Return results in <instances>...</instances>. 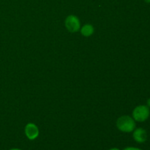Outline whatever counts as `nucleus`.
<instances>
[{
	"label": "nucleus",
	"mask_w": 150,
	"mask_h": 150,
	"mask_svg": "<svg viewBox=\"0 0 150 150\" xmlns=\"http://www.w3.org/2000/svg\"><path fill=\"white\" fill-rule=\"evenodd\" d=\"M144 1L146 3H148V4H149L150 3V0H144Z\"/></svg>",
	"instance_id": "obj_11"
},
{
	"label": "nucleus",
	"mask_w": 150,
	"mask_h": 150,
	"mask_svg": "<svg viewBox=\"0 0 150 150\" xmlns=\"http://www.w3.org/2000/svg\"><path fill=\"white\" fill-rule=\"evenodd\" d=\"M108 150H121V149H120L117 147H113V148H111V149H109Z\"/></svg>",
	"instance_id": "obj_8"
},
{
	"label": "nucleus",
	"mask_w": 150,
	"mask_h": 150,
	"mask_svg": "<svg viewBox=\"0 0 150 150\" xmlns=\"http://www.w3.org/2000/svg\"><path fill=\"white\" fill-rule=\"evenodd\" d=\"M147 132L142 127L135 128L133 131V138L136 142L139 144L144 143L147 140Z\"/></svg>",
	"instance_id": "obj_5"
},
{
	"label": "nucleus",
	"mask_w": 150,
	"mask_h": 150,
	"mask_svg": "<svg viewBox=\"0 0 150 150\" xmlns=\"http://www.w3.org/2000/svg\"><path fill=\"white\" fill-rule=\"evenodd\" d=\"M118 130L122 133H132L136 127V121L130 116L124 115L119 117L116 122Z\"/></svg>",
	"instance_id": "obj_1"
},
{
	"label": "nucleus",
	"mask_w": 150,
	"mask_h": 150,
	"mask_svg": "<svg viewBox=\"0 0 150 150\" xmlns=\"http://www.w3.org/2000/svg\"><path fill=\"white\" fill-rule=\"evenodd\" d=\"M147 106L150 108V98L147 100Z\"/></svg>",
	"instance_id": "obj_9"
},
{
	"label": "nucleus",
	"mask_w": 150,
	"mask_h": 150,
	"mask_svg": "<svg viewBox=\"0 0 150 150\" xmlns=\"http://www.w3.org/2000/svg\"><path fill=\"white\" fill-rule=\"evenodd\" d=\"M150 111L147 105H140L136 106L132 113V117L138 122H144L149 117Z\"/></svg>",
	"instance_id": "obj_2"
},
{
	"label": "nucleus",
	"mask_w": 150,
	"mask_h": 150,
	"mask_svg": "<svg viewBox=\"0 0 150 150\" xmlns=\"http://www.w3.org/2000/svg\"><path fill=\"white\" fill-rule=\"evenodd\" d=\"M122 150H143V149H139V148H137V147H133V146H127V147H125Z\"/></svg>",
	"instance_id": "obj_7"
},
{
	"label": "nucleus",
	"mask_w": 150,
	"mask_h": 150,
	"mask_svg": "<svg viewBox=\"0 0 150 150\" xmlns=\"http://www.w3.org/2000/svg\"><path fill=\"white\" fill-rule=\"evenodd\" d=\"M24 133L29 140L34 141L38 138L40 135V130L37 125L33 122H29L24 127Z\"/></svg>",
	"instance_id": "obj_4"
},
{
	"label": "nucleus",
	"mask_w": 150,
	"mask_h": 150,
	"mask_svg": "<svg viewBox=\"0 0 150 150\" xmlns=\"http://www.w3.org/2000/svg\"><path fill=\"white\" fill-rule=\"evenodd\" d=\"M9 150H22L21 149H19V148H12V149Z\"/></svg>",
	"instance_id": "obj_10"
},
{
	"label": "nucleus",
	"mask_w": 150,
	"mask_h": 150,
	"mask_svg": "<svg viewBox=\"0 0 150 150\" xmlns=\"http://www.w3.org/2000/svg\"><path fill=\"white\" fill-rule=\"evenodd\" d=\"M64 25L67 30L71 33H75L81 29V21L79 17L75 15H69L66 17Z\"/></svg>",
	"instance_id": "obj_3"
},
{
	"label": "nucleus",
	"mask_w": 150,
	"mask_h": 150,
	"mask_svg": "<svg viewBox=\"0 0 150 150\" xmlns=\"http://www.w3.org/2000/svg\"><path fill=\"white\" fill-rule=\"evenodd\" d=\"M80 32L83 37L88 38V37H90L93 35L94 32H95V28L90 23H86L83 26H81Z\"/></svg>",
	"instance_id": "obj_6"
}]
</instances>
